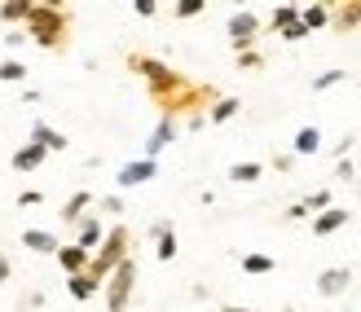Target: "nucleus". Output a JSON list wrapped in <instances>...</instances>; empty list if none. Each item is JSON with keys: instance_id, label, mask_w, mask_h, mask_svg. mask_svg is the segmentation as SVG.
Returning a JSON list of instances; mask_svg holds the SVG:
<instances>
[{"instance_id": "ddd939ff", "label": "nucleus", "mask_w": 361, "mask_h": 312, "mask_svg": "<svg viewBox=\"0 0 361 312\" xmlns=\"http://www.w3.org/2000/svg\"><path fill=\"white\" fill-rule=\"evenodd\" d=\"M23 247H27V251H40V255H58V251H62V242H58L49 229H27V233H23Z\"/></svg>"}, {"instance_id": "c85d7f7f", "label": "nucleus", "mask_w": 361, "mask_h": 312, "mask_svg": "<svg viewBox=\"0 0 361 312\" xmlns=\"http://www.w3.org/2000/svg\"><path fill=\"white\" fill-rule=\"evenodd\" d=\"M260 62H264V58H260L256 49H243V53H238V66H243V70H256Z\"/></svg>"}, {"instance_id": "bb28decb", "label": "nucleus", "mask_w": 361, "mask_h": 312, "mask_svg": "<svg viewBox=\"0 0 361 312\" xmlns=\"http://www.w3.org/2000/svg\"><path fill=\"white\" fill-rule=\"evenodd\" d=\"M326 207H331V189H313L309 198H304V211H317L322 216Z\"/></svg>"}, {"instance_id": "4be33fe9", "label": "nucleus", "mask_w": 361, "mask_h": 312, "mask_svg": "<svg viewBox=\"0 0 361 312\" xmlns=\"http://www.w3.org/2000/svg\"><path fill=\"white\" fill-rule=\"evenodd\" d=\"M31 13V0H5L0 5V23H27Z\"/></svg>"}, {"instance_id": "f8f14e48", "label": "nucleus", "mask_w": 361, "mask_h": 312, "mask_svg": "<svg viewBox=\"0 0 361 312\" xmlns=\"http://www.w3.org/2000/svg\"><path fill=\"white\" fill-rule=\"evenodd\" d=\"M150 237H154V247H159V260H176V233H172V225L168 220H154L150 225Z\"/></svg>"}, {"instance_id": "9b49d317", "label": "nucleus", "mask_w": 361, "mask_h": 312, "mask_svg": "<svg viewBox=\"0 0 361 312\" xmlns=\"http://www.w3.org/2000/svg\"><path fill=\"white\" fill-rule=\"evenodd\" d=\"M44 158H49V150H40V145H23V150H13V158H9V168L13 172H35V168H44Z\"/></svg>"}, {"instance_id": "c756f323", "label": "nucleus", "mask_w": 361, "mask_h": 312, "mask_svg": "<svg viewBox=\"0 0 361 312\" xmlns=\"http://www.w3.org/2000/svg\"><path fill=\"white\" fill-rule=\"evenodd\" d=\"M278 35H282L286 44H295V40H304V35H309V31H304V23H291V27H286V31H278Z\"/></svg>"}, {"instance_id": "6ab92c4d", "label": "nucleus", "mask_w": 361, "mask_h": 312, "mask_svg": "<svg viewBox=\"0 0 361 312\" xmlns=\"http://www.w3.org/2000/svg\"><path fill=\"white\" fill-rule=\"evenodd\" d=\"M260 176H264L260 163H233V168H229V180H233V185H256Z\"/></svg>"}, {"instance_id": "2eb2a0df", "label": "nucleus", "mask_w": 361, "mask_h": 312, "mask_svg": "<svg viewBox=\"0 0 361 312\" xmlns=\"http://www.w3.org/2000/svg\"><path fill=\"white\" fill-rule=\"evenodd\" d=\"M97 290H102V282H93L88 273H80V277H66V295L75 299V304H88V299L97 295Z\"/></svg>"}, {"instance_id": "1a4fd4ad", "label": "nucleus", "mask_w": 361, "mask_h": 312, "mask_svg": "<svg viewBox=\"0 0 361 312\" xmlns=\"http://www.w3.org/2000/svg\"><path fill=\"white\" fill-rule=\"evenodd\" d=\"M348 282H353L348 268H326V273H317V295L335 299V295H344V290H348Z\"/></svg>"}, {"instance_id": "0eeeda50", "label": "nucleus", "mask_w": 361, "mask_h": 312, "mask_svg": "<svg viewBox=\"0 0 361 312\" xmlns=\"http://www.w3.org/2000/svg\"><path fill=\"white\" fill-rule=\"evenodd\" d=\"M31 145H40V150H49V154L71 150V141H66L62 132H53V127H49L44 119H35V123H31Z\"/></svg>"}, {"instance_id": "dca6fc26", "label": "nucleus", "mask_w": 361, "mask_h": 312, "mask_svg": "<svg viewBox=\"0 0 361 312\" xmlns=\"http://www.w3.org/2000/svg\"><path fill=\"white\" fill-rule=\"evenodd\" d=\"M88 207H93V194H88V189H80V194H71V203L62 207V220H66V225H80V220H84V211Z\"/></svg>"}, {"instance_id": "a211bd4d", "label": "nucleus", "mask_w": 361, "mask_h": 312, "mask_svg": "<svg viewBox=\"0 0 361 312\" xmlns=\"http://www.w3.org/2000/svg\"><path fill=\"white\" fill-rule=\"evenodd\" d=\"M317 150H322V132H317V127H300V132H295V158H309Z\"/></svg>"}, {"instance_id": "6e6552de", "label": "nucleus", "mask_w": 361, "mask_h": 312, "mask_svg": "<svg viewBox=\"0 0 361 312\" xmlns=\"http://www.w3.org/2000/svg\"><path fill=\"white\" fill-rule=\"evenodd\" d=\"M53 260L62 264V273H66V277H80V273H88V260H93V255H88V251H80L75 242H66L58 255H53Z\"/></svg>"}, {"instance_id": "20e7f679", "label": "nucleus", "mask_w": 361, "mask_h": 312, "mask_svg": "<svg viewBox=\"0 0 361 312\" xmlns=\"http://www.w3.org/2000/svg\"><path fill=\"white\" fill-rule=\"evenodd\" d=\"M225 31H229V40H233V49H251L256 44V35H260V18L251 13V9H238V13H229V23H225Z\"/></svg>"}, {"instance_id": "7c9ffc66", "label": "nucleus", "mask_w": 361, "mask_h": 312, "mask_svg": "<svg viewBox=\"0 0 361 312\" xmlns=\"http://www.w3.org/2000/svg\"><path fill=\"white\" fill-rule=\"evenodd\" d=\"M102 211H106V216H119V211H123V198H119V194H106V198H102Z\"/></svg>"}, {"instance_id": "2f4dec72", "label": "nucleus", "mask_w": 361, "mask_h": 312, "mask_svg": "<svg viewBox=\"0 0 361 312\" xmlns=\"http://www.w3.org/2000/svg\"><path fill=\"white\" fill-rule=\"evenodd\" d=\"M133 9H137V18H154V13H159L154 0H133Z\"/></svg>"}, {"instance_id": "e433bc0d", "label": "nucleus", "mask_w": 361, "mask_h": 312, "mask_svg": "<svg viewBox=\"0 0 361 312\" xmlns=\"http://www.w3.org/2000/svg\"><path fill=\"white\" fill-rule=\"evenodd\" d=\"M291 163H295V154H282V158H274V168L278 172H291Z\"/></svg>"}, {"instance_id": "473e14b6", "label": "nucleus", "mask_w": 361, "mask_h": 312, "mask_svg": "<svg viewBox=\"0 0 361 312\" xmlns=\"http://www.w3.org/2000/svg\"><path fill=\"white\" fill-rule=\"evenodd\" d=\"M18 203H23V207H40L44 194H40V189H27V194H18Z\"/></svg>"}, {"instance_id": "b1692460", "label": "nucleus", "mask_w": 361, "mask_h": 312, "mask_svg": "<svg viewBox=\"0 0 361 312\" xmlns=\"http://www.w3.org/2000/svg\"><path fill=\"white\" fill-rule=\"evenodd\" d=\"M0 80H5V84H23L27 80V66L18 62V58H5V62H0Z\"/></svg>"}, {"instance_id": "f704fd0d", "label": "nucleus", "mask_w": 361, "mask_h": 312, "mask_svg": "<svg viewBox=\"0 0 361 312\" xmlns=\"http://www.w3.org/2000/svg\"><path fill=\"white\" fill-rule=\"evenodd\" d=\"M44 304V295H40V290H35V295H27L23 304H18V312H35V308H40Z\"/></svg>"}, {"instance_id": "f3484780", "label": "nucleus", "mask_w": 361, "mask_h": 312, "mask_svg": "<svg viewBox=\"0 0 361 312\" xmlns=\"http://www.w3.org/2000/svg\"><path fill=\"white\" fill-rule=\"evenodd\" d=\"M300 23H304V31L331 27V5H304V9H300Z\"/></svg>"}, {"instance_id": "4c0bfd02", "label": "nucleus", "mask_w": 361, "mask_h": 312, "mask_svg": "<svg viewBox=\"0 0 361 312\" xmlns=\"http://www.w3.org/2000/svg\"><path fill=\"white\" fill-rule=\"evenodd\" d=\"M309 211H304V203H295V207H286V220H304Z\"/></svg>"}, {"instance_id": "412c9836", "label": "nucleus", "mask_w": 361, "mask_h": 312, "mask_svg": "<svg viewBox=\"0 0 361 312\" xmlns=\"http://www.w3.org/2000/svg\"><path fill=\"white\" fill-rule=\"evenodd\" d=\"M278 260L274 255H243V273H251V277H264V273H274Z\"/></svg>"}, {"instance_id": "4468645a", "label": "nucleus", "mask_w": 361, "mask_h": 312, "mask_svg": "<svg viewBox=\"0 0 361 312\" xmlns=\"http://www.w3.org/2000/svg\"><path fill=\"white\" fill-rule=\"evenodd\" d=\"M344 225H348V211H344V207H326V211L313 220V233H317V237H326V233L344 229Z\"/></svg>"}, {"instance_id": "f257e3e1", "label": "nucleus", "mask_w": 361, "mask_h": 312, "mask_svg": "<svg viewBox=\"0 0 361 312\" xmlns=\"http://www.w3.org/2000/svg\"><path fill=\"white\" fill-rule=\"evenodd\" d=\"M27 31L40 49H66V31H71V13L58 5H35L31 0V13H27Z\"/></svg>"}, {"instance_id": "58836bf2", "label": "nucleus", "mask_w": 361, "mask_h": 312, "mask_svg": "<svg viewBox=\"0 0 361 312\" xmlns=\"http://www.w3.org/2000/svg\"><path fill=\"white\" fill-rule=\"evenodd\" d=\"M225 312H251V308H225Z\"/></svg>"}, {"instance_id": "5701e85b", "label": "nucleus", "mask_w": 361, "mask_h": 312, "mask_svg": "<svg viewBox=\"0 0 361 312\" xmlns=\"http://www.w3.org/2000/svg\"><path fill=\"white\" fill-rule=\"evenodd\" d=\"M291 23H300V5H278V9H274V23H269V27H274V31H286Z\"/></svg>"}, {"instance_id": "423d86ee", "label": "nucleus", "mask_w": 361, "mask_h": 312, "mask_svg": "<svg viewBox=\"0 0 361 312\" xmlns=\"http://www.w3.org/2000/svg\"><path fill=\"white\" fill-rule=\"evenodd\" d=\"M172 141H176V119H172V115H164V119H159V127L146 137V150H141V158H150V163H154V158L164 154Z\"/></svg>"}, {"instance_id": "a878e982", "label": "nucleus", "mask_w": 361, "mask_h": 312, "mask_svg": "<svg viewBox=\"0 0 361 312\" xmlns=\"http://www.w3.org/2000/svg\"><path fill=\"white\" fill-rule=\"evenodd\" d=\"M339 80H348V75H344V70H339V66H335V70H322V75L313 80V93H326V88H335Z\"/></svg>"}, {"instance_id": "aec40b11", "label": "nucleus", "mask_w": 361, "mask_h": 312, "mask_svg": "<svg viewBox=\"0 0 361 312\" xmlns=\"http://www.w3.org/2000/svg\"><path fill=\"white\" fill-rule=\"evenodd\" d=\"M238 106H243L238 97H221V101H216V106L207 110V123H229L233 115H238Z\"/></svg>"}, {"instance_id": "c9c22d12", "label": "nucleus", "mask_w": 361, "mask_h": 312, "mask_svg": "<svg viewBox=\"0 0 361 312\" xmlns=\"http://www.w3.org/2000/svg\"><path fill=\"white\" fill-rule=\"evenodd\" d=\"M13 277V264H9V255H0V286H5Z\"/></svg>"}, {"instance_id": "cd10ccee", "label": "nucleus", "mask_w": 361, "mask_h": 312, "mask_svg": "<svg viewBox=\"0 0 361 312\" xmlns=\"http://www.w3.org/2000/svg\"><path fill=\"white\" fill-rule=\"evenodd\" d=\"M203 9H207L203 0H176V5H172V13H176V18H198Z\"/></svg>"}, {"instance_id": "72a5a7b5", "label": "nucleus", "mask_w": 361, "mask_h": 312, "mask_svg": "<svg viewBox=\"0 0 361 312\" xmlns=\"http://www.w3.org/2000/svg\"><path fill=\"white\" fill-rule=\"evenodd\" d=\"M353 172H357L353 158H339V163H335V176H339V180H353Z\"/></svg>"}, {"instance_id": "393cba45", "label": "nucleus", "mask_w": 361, "mask_h": 312, "mask_svg": "<svg viewBox=\"0 0 361 312\" xmlns=\"http://www.w3.org/2000/svg\"><path fill=\"white\" fill-rule=\"evenodd\" d=\"M331 23H335L339 31H353V27L361 23V0H357V5H344V13H335Z\"/></svg>"}, {"instance_id": "7ed1b4c3", "label": "nucleus", "mask_w": 361, "mask_h": 312, "mask_svg": "<svg viewBox=\"0 0 361 312\" xmlns=\"http://www.w3.org/2000/svg\"><path fill=\"white\" fill-rule=\"evenodd\" d=\"M133 282H137V260L128 255V260H123L111 277H106V308L111 312H123L133 304Z\"/></svg>"}, {"instance_id": "f03ea898", "label": "nucleus", "mask_w": 361, "mask_h": 312, "mask_svg": "<svg viewBox=\"0 0 361 312\" xmlns=\"http://www.w3.org/2000/svg\"><path fill=\"white\" fill-rule=\"evenodd\" d=\"M123 260H128V229L115 225V229H106L102 247L93 251V260H88V277H93V282H106Z\"/></svg>"}, {"instance_id": "39448f33", "label": "nucleus", "mask_w": 361, "mask_h": 312, "mask_svg": "<svg viewBox=\"0 0 361 312\" xmlns=\"http://www.w3.org/2000/svg\"><path fill=\"white\" fill-rule=\"evenodd\" d=\"M154 172H159V163H150V158H133V163H123V168H119L115 185H119V189L146 185V180H154Z\"/></svg>"}, {"instance_id": "9d476101", "label": "nucleus", "mask_w": 361, "mask_h": 312, "mask_svg": "<svg viewBox=\"0 0 361 312\" xmlns=\"http://www.w3.org/2000/svg\"><path fill=\"white\" fill-rule=\"evenodd\" d=\"M75 229H80V233H75V247H80V251H88V255H93V251L102 247V237H106V229H102V220H93V216H84V220H80Z\"/></svg>"}]
</instances>
